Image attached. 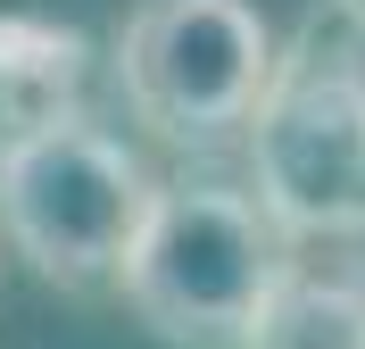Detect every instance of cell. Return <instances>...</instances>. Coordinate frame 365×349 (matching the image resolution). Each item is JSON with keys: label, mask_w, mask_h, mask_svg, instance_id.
I'll list each match as a JSON object with an SVG mask.
<instances>
[{"label": "cell", "mask_w": 365, "mask_h": 349, "mask_svg": "<svg viewBox=\"0 0 365 349\" xmlns=\"http://www.w3.org/2000/svg\"><path fill=\"white\" fill-rule=\"evenodd\" d=\"M291 250L299 241L266 216L257 191L182 175V183H158L116 291L166 349H250V325Z\"/></svg>", "instance_id": "7a4b0ae2"}, {"label": "cell", "mask_w": 365, "mask_h": 349, "mask_svg": "<svg viewBox=\"0 0 365 349\" xmlns=\"http://www.w3.org/2000/svg\"><path fill=\"white\" fill-rule=\"evenodd\" d=\"M158 175L83 108L0 141V233L58 291H108L150 225Z\"/></svg>", "instance_id": "3957f363"}, {"label": "cell", "mask_w": 365, "mask_h": 349, "mask_svg": "<svg viewBox=\"0 0 365 349\" xmlns=\"http://www.w3.org/2000/svg\"><path fill=\"white\" fill-rule=\"evenodd\" d=\"M83 59L91 50L75 25L34 17V9H0V116H9V133L67 116L83 92Z\"/></svg>", "instance_id": "8992f818"}, {"label": "cell", "mask_w": 365, "mask_h": 349, "mask_svg": "<svg viewBox=\"0 0 365 349\" xmlns=\"http://www.w3.org/2000/svg\"><path fill=\"white\" fill-rule=\"evenodd\" d=\"M0 141H9V116H0Z\"/></svg>", "instance_id": "52a82bcc"}, {"label": "cell", "mask_w": 365, "mask_h": 349, "mask_svg": "<svg viewBox=\"0 0 365 349\" xmlns=\"http://www.w3.org/2000/svg\"><path fill=\"white\" fill-rule=\"evenodd\" d=\"M274 59L282 42L257 17V0H133L108 42L125 108L175 150L250 141Z\"/></svg>", "instance_id": "277c9868"}, {"label": "cell", "mask_w": 365, "mask_h": 349, "mask_svg": "<svg viewBox=\"0 0 365 349\" xmlns=\"http://www.w3.org/2000/svg\"><path fill=\"white\" fill-rule=\"evenodd\" d=\"M357 9H365V0H357Z\"/></svg>", "instance_id": "ba28073f"}, {"label": "cell", "mask_w": 365, "mask_h": 349, "mask_svg": "<svg viewBox=\"0 0 365 349\" xmlns=\"http://www.w3.org/2000/svg\"><path fill=\"white\" fill-rule=\"evenodd\" d=\"M250 349H365V266L307 258L299 241L250 325Z\"/></svg>", "instance_id": "5b68a950"}, {"label": "cell", "mask_w": 365, "mask_h": 349, "mask_svg": "<svg viewBox=\"0 0 365 349\" xmlns=\"http://www.w3.org/2000/svg\"><path fill=\"white\" fill-rule=\"evenodd\" d=\"M250 191L291 241L365 233V9L324 0L282 42L250 125Z\"/></svg>", "instance_id": "6da1fadb"}]
</instances>
